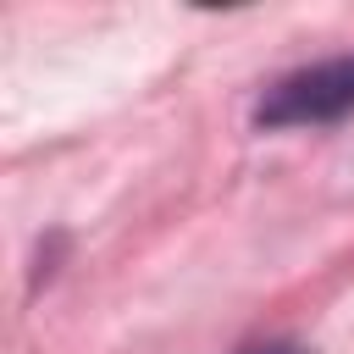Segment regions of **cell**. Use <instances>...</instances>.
Here are the masks:
<instances>
[{
  "label": "cell",
  "instance_id": "7a4b0ae2",
  "mask_svg": "<svg viewBox=\"0 0 354 354\" xmlns=\"http://www.w3.org/2000/svg\"><path fill=\"white\" fill-rule=\"evenodd\" d=\"M243 354H304V348H293V343H254V348H243Z\"/></svg>",
  "mask_w": 354,
  "mask_h": 354
},
{
  "label": "cell",
  "instance_id": "6da1fadb",
  "mask_svg": "<svg viewBox=\"0 0 354 354\" xmlns=\"http://www.w3.org/2000/svg\"><path fill=\"white\" fill-rule=\"evenodd\" d=\"M348 111H354V55H337V61H315V66L277 77L260 94L254 122L260 127H310V122H337Z\"/></svg>",
  "mask_w": 354,
  "mask_h": 354
}]
</instances>
